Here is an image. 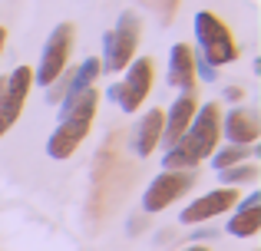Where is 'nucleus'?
Segmentation results:
<instances>
[{
  "label": "nucleus",
  "mask_w": 261,
  "mask_h": 251,
  "mask_svg": "<svg viewBox=\"0 0 261 251\" xmlns=\"http://www.w3.org/2000/svg\"><path fill=\"white\" fill-rule=\"evenodd\" d=\"M57 109H60V123L46 139V155L53 162H66L70 155H76V149L86 142L89 129H93L96 109H99V90L89 86L80 96L63 99Z\"/></svg>",
  "instance_id": "nucleus-1"
},
{
  "label": "nucleus",
  "mask_w": 261,
  "mask_h": 251,
  "mask_svg": "<svg viewBox=\"0 0 261 251\" xmlns=\"http://www.w3.org/2000/svg\"><path fill=\"white\" fill-rule=\"evenodd\" d=\"M192 33H195V43H198V57L208 66H215V70L235 63L238 53H242L231 26L212 10H198L192 17Z\"/></svg>",
  "instance_id": "nucleus-2"
},
{
  "label": "nucleus",
  "mask_w": 261,
  "mask_h": 251,
  "mask_svg": "<svg viewBox=\"0 0 261 251\" xmlns=\"http://www.w3.org/2000/svg\"><path fill=\"white\" fill-rule=\"evenodd\" d=\"M76 23H70V20H63V23H57L50 30V37H46L43 50H40V60L37 66H33V86H53L60 76L66 73V66H70V57H73V46H76Z\"/></svg>",
  "instance_id": "nucleus-3"
},
{
  "label": "nucleus",
  "mask_w": 261,
  "mask_h": 251,
  "mask_svg": "<svg viewBox=\"0 0 261 251\" xmlns=\"http://www.w3.org/2000/svg\"><path fill=\"white\" fill-rule=\"evenodd\" d=\"M122 73L126 76L119 83L106 86V99L116 103L126 116H133V113L142 109V103L149 99V93L155 86V63H152V57H136Z\"/></svg>",
  "instance_id": "nucleus-4"
},
{
  "label": "nucleus",
  "mask_w": 261,
  "mask_h": 251,
  "mask_svg": "<svg viewBox=\"0 0 261 251\" xmlns=\"http://www.w3.org/2000/svg\"><path fill=\"white\" fill-rule=\"evenodd\" d=\"M139 37H142V23L136 10H122L113 30L102 33V70L106 73H122L129 63L136 60L139 50Z\"/></svg>",
  "instance_id": "nucleus-5"
},
{
  "label": "nucleus",
  "mask_w": 261,
  "mask_h": 251,
  "mask_svg": "<svg viewBox=\"0 0 261 251\" xmlns=\"http://www.w3.org/2000/svg\"><path fill=\"white\" fill-rule=\"evenodd\" d=\"M185 146V152L192 155L195 162H208L212 152L222 142V106L218 103H198L195 116H192L185 135L178 139Z\"/></svg>",
  "instance_id": "nucleus-6"
},
{
  "label": "nucleus",
  "mask_w": 261,
  "mask_h": 251,
  "mask_svg": "<svg viewBox=\"0 0 261 251\" xmlns=\"http://www.w3.org/2000/svg\"><path fill=\"white\" fill-rule=\"evenodd\" d=\"M192 188H195V172H166V169H162L146 185L139 205H142L146 215H159V212H166V208H172L182 195L192 192Z\"/></svg>",
  "instance_id": "nucleus-7"
},
{
  "label": "nucleus",
  "mask_w": 261,
  "mask_h": 251,
  "mask_svg": "<svg viewBox=\"0 0 261 251\" xmlns=\"http://www.w3.org/2000/svg\"><path fill=\"white\" fill-rule=\"evenodd\" d=\"M30 90H33V66L20 63L4 76V96H0V139H4V135L13 129V123L23 116V106H27V99H30Z\"/></svg>",
  "instance_id": "nucleus-8"
},
{
  "label": "nucleus",
  "mask_w": 261,
  "mask_h": 251,
  "mask_svg": "<svg viewBox=\"0 0 261 251\" xmlns=\"http://www.w3.org/2000/svg\"><path fill=\"white\" fill-rule=\"evenodd\" d=\"M238 199H242L238 188L218 185V188H212V192L192 199L189 205L178 212V225H205V221H212V218H222V215H228L231 208L238 205Z\"/></svg>",
  "instance_id": "nucleus-9"
},
{
  "label": "nucleus",
  "mask_w": 261,
  "mask_h": 251,
  "mask_svg": "<svg viewBox=\"0 0 261 251\" xmlns=\"http://www.w3.org/2000/svg\"><path fill=\"white\" fill-rule=\"evenodd\" d=\"M222 139L231 146H258L261 139V119L248 106H231L222 113Z\"/></svg>",
  "instance_id": "nucleus-10"
},
{
  "label": "nucleus",
  "mask_w": 261,
  "mask_h": 251,
  "mask_svg": "<svg viewBox=\"0 0 261 251\" xmlns=\"http://www.w3.org/2000/svg\"><path fill=\"white\" fill-rule=\"evenodd\" d=\"M195 109H198L195 93H178L175 103L169 106V109H162V139H159L162 149L175 146V142L185 135V129H189L192 116H195Z\"/></svg>",
  "instance_id": "nucleus-11"
},
{
  "label": "nucleus",
  "mask_w": 261,
  "mask_h": 251,
  "mask_svg": "<svg viewBox=\"0 0 261 251\" xmlns=\"http://www.w3.org/2000/svg\"><path fill=\"white\" fill-rule=\"evenodd\" d=\"M225 232L231 238H255L261 232V188H251L245 199H238V205L225 221Z\"/></svg>",
  "instance_id": "nucleus-12"
},
{
  "label": "nucleus",
  "mask_w": 261,
  "mask_h": 251,
  "mask_svg": "<svg viewBox=\"0 0 261 251\" xmlns=\"http://www.w3.org/2000/svg\"><path fill=\"white\" fill-rule=\"evenodd\" d=\"M159 139H162V106H149L133 129V152L139 159H149L159 149Z\"/></svg>",
  "instance_id": "nucleus-13"
},
{
  "label": "nucleus",
  "mask_w": 261,
  "mask_h": 251,
  "mask_svg": "<svg viewBox=\"0 0 261 251\" xmlns=\"http://www.w3.org/2000/svg\"><path fill=\"white\" fill-rule=\"evenodd\" d=\"M169 86H175L178 93L195 90V50L182 40L169 50Z\"/></svg>",
  "instance_id": "nucleus-14"
},
{
  "label": "nucleus",
  "mask_w": 261,
  "mask_h": 251,
  "mask_svg": "<svg viewBox=\"0 0 261 251\" xmlns=\"http://www.w3.org/2000/svg\"><path fill=\"white\" fill-rule=\"evenodd\" d=\"M102 76V63H99V57H86L83 63L76 66V70H70L66 73V90H63V99H73V96H80L83 90H89V86H96V79ZM60 99V103H63Z\"/></svg>",
  "instance_id": "nucleus-15"
},
{
  "label": "nucleus",
  "mask_w": 261,
  "mask_h": 251,
  "mask_svg": "<svg viewBox=\"0 0 261 251\" xmlns=\"http://www.w3.org/2000/svg\"><path fill=\"white\" fill-rule=\"evenodd\" d=\"M258 155V146H231V142H225V146H218L215 152H212L208 165L215 169V172H222V169H231V165H242V162H251Z\"/></svg>",
  "instance_id": "nucleus-16"
},
{
  "label": "nucleus",
  "mask_w": 261,
  "mask_h": 251,
  "mask_svg": "<svg viewBox=\"0 0 261 251\" xmlns=\"http://www.w3.org/2000/svg\"><path fill=\"white\" fill-rule=\"evenodd\" d=\"M159 159H162V169H166V172H195V169H198V162L192 159L189 152H185L182 142L169 146L166 155H159Z\"/></svg>",
  "instance_id": "nucleus-17"
},
{
  "label": "nucleus",
  "mask_w": 261,
  "mask_h": 251,
  "mask_svg": "<svg viewBox=\"0 0 261 251\" xmlns=\"http://www.w3.org/2000/svg\"><path fill=\"white\" fill-rule=\"evenodd\" d=\"M218 182L228 188H242L245 182H255L258 179V165L255 162H242V165H231V169H222V172H215Z\"/></svg>",
  "instance_id": "nucleus-18"
},
{
  "label": "nucleus",
  "mask_w": 261,
  "mask_h": 251,
  "mask_svg": "<svg viewBox=\"0 0 261 251\" xmlns=\"http://www.w3.org/2000/svg\"><path fill=\"white\" fill-rule=\"evenodd\" d=\"M195 79H202V83H218V70L208 66L202 57H195Z\"/></svg>",
  "instance_id": "nucleus-19"
},
{
  "label": "nucleus",
  "mask_w": 261,
  "mask_h": 251,
  "mask_svg": "<svg viewBox=\"0 0 261 251\" xmlns=\"http://www.w3.org/2000/svg\"><path fill=\"white\" fill-rule=\"evenodd\" d=\"M146 4L152 7V10H159V13H162V20H169V17H172V10H175V4H178V0H146Z\"/></svg>",
  "instance_id": "nucleus-20"
},
{
  "label": "nucleus",
  "mask_w": 261,
  "mask_h": 251,
  "mask_svg": "<svg viewBox=\"0 0 261 251\" xmlns=\"http://www.w3.org/2000/svg\"><path fill=\"white\" fill-rule=\"evenodd\" d=\"M215 235H218V232H215V228H195V232H192V235H189V238H192V241H195V245H202V241H205V238H215Z\"/></svg>",
  "instance_id": "nucleus-21"
},
{
  "label": "nucleus",
  "mask_w": 261,
  "mask_h": 251,
  "mask_svg": "<svg viewBox=\"0 0 261 251\" xmlns=\"http://www.w3.org/2000/svg\"><path fill=\"white\" fill-rule=\"evenodd\" d=\"M225 99H228V103H242L245 90H242V86H228V90H225Z\"/></svg>",
  "instance_id": "nucleus-22"
},
{
  "label": "nucleus",
  "mask_w": 261,
  "mask_h": 251,
  "mask_svg": "<svg viewBox=\"0 0 261 251\" xmlns=\"http://www.w3.org/2000/svg\"><path fill=\"white\" fill-rule=\"evenodd\" d=\"M4 46H7V26L0 23V57H4Z\"/></svg>",
  "instance_id": "nucleus-23"
},
{
  "label": "nucleus",
  "mask_w": 261,
  "mask_h": 251,
  "mask_svg": "<svg viewBox=\"0 0 261 251\" xmlns=\"http://www.w3.org/2000/svg\"><path fill=\"white\" fill-rule=\"evenodd\" d=\"M182 251H208L205 245H189V248H182Z\"/></svg>",
  "instance_id": "nucleus-24"
},
{
  "label": "nucleus",
  "mask_w": 261,
  "mask_h": 251,
  "mask_svg": "<svg viewBox=\"0 0 261 251\" xmlns=\"http://www.w3.org/2000/svg\"><path fill=\"white\" fill-rule=\"evenodd\" d=\"M255 251H258V248H255Z\"/></svg>",
  "instance_id": "nucleus-25"
}]
</instances>
